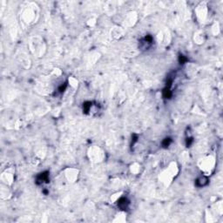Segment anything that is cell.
I'll list each match as a JSON object with an SVG mask.
<instances>
[{
	"label": "cell",
	"mask_w": 223,
	"mask_h": 223,
	"mask_svg": "<svg viewBox=\"0 0 223 223\" xmlns=\"http://www.w3.org/2000/svg\"><path fill=\"white\" fill-rule=\"evenodd\" d=\"M2 180H4V182H5V184L6 185L12 184V180H13V174H12V173L6 170V171L3 173V174H2Z\"/></svg>",
	"instance_id": "6da1fadb"
}]
</instances>
